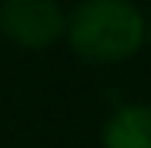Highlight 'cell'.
<instances>
[{"mask_svg":"<svg viewBox=\"0 0 151 148\" xmlns=\"http://www.w3.org/2000/svg\"><path fill=\"white\" fill-rule=\"evenodd\" d=\"M145 30L148 17L134 0H81L67 10L64 40L81 61L111 67L145 51Z\"/></svg>","mask_w":151,"mask_h":148,"instance_id":"1","label":"cell"},{"mask_svg":"<svg viewBox=\"0 0 151 148\" xmlns=\"http://www.w3.org/2000/svg\"><path fill=\"white\" fill-rule=\"evenodd\" d=\"M64 27L60 0H0V34L20 51H50L64 40Z\"/></svg>","mask_w":151,"mask_h":148,"instance_id":"2","label":"cell"},{"mask_svg":"<svg viewBox=\"0 0 151 148\" xmlns=\"http://www.w3.org/2000/svg\"><path fill=\"white\" fill-rule=\"evenodd\" d=\"M101 148H151V104H118L101 128Z\"/></svg>","mask_w":151,"mask_h":148,"instance_id":"3","label":"cell"},{"mask_svg":"<svg viewBox=\"0 0 151 148\" xmlns=\"http://www.w3.org/2000/svg\"><path fill=\"white\" fill-rule=\"evenodd\" d=\"M145 17H148V30H145V47H148V51H151V10H148V14H145Z\"/></svg>","mask_w":151,"mask_h":148,"instance_id":"4","label":"cell"}]
</instances>
